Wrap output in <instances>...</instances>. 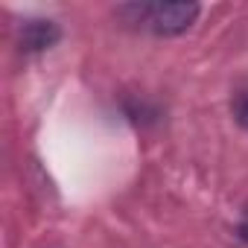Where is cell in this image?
Instances as JSON below:
<instances>
[{"mask_svg": "<svg viewBox=\"0 0 248 248\" xmlns=\"http://www.w3.org/2000/svg\"><path fill=\"white\" fill-rule=\"evenodd\" d=\"M120 15H135L132 24H143L155 35H181L187 32L196 18L199 6L196 3H140V6H123Z\"/></svg>", "mask_w": 248, "mask_h": 248, "instance_id": "cell-1", "label": "cell"}, {"mask_svg": "<svg viewBox=\"0 0 248 248\" xmlns=\"http://www.w3.org/2000/svg\"><path fill=\"white\" fill-rule=\"evenodd\" d=\"M59 27L53 21H44V18H32V21H24L21 27V50L24 53H41V50H50L56 41H59Z\"/></svg>", "mask_w": 248, "mask_h": 248, "instance_id": "cell-2", "label": "cell"}, {"mask_svg": "<svg viewBox=\"0 0 248 248\" xmlns=\"http://www.w3.org/2000/svg\"><path fill=\"white\" fill-rule=\"evenodd\" d=\"M231 111H233V120L239 123L242 129H248V85H242L233 99H231Z\"/></svg>", "mask_w": 248, "mask_h": 248, "instance_id": "cell-3", "label": "cell"}, {"mask_svg": "<svg viewBox=\"0 0 248 248\" xmlns=\"http://www.w3.org/2000/svg\"><path fill=\"white\" fill-rule=\"evenodd\" d=\"M239 236H242V239H245V242H248V219H245V222H242V225H239Z\"/></svg>", "mask_w": 248, "mask_h": 248, "instance_id": "cell-4", "label": "cell"}]
</instances>
